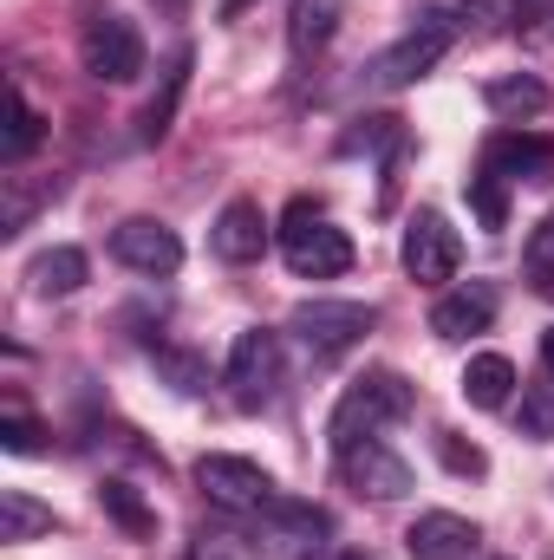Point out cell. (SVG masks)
I'll list each match as a JSON object with an SVG mask.
<instances>
[{
	"label": "cell",
	"mask_w": 554,
	"mask_h": 560,
	"mask_svg": "<svg viewBox=\"0 0 554 560\" xmlns=\"http://www.w3.org/2000/svg\"><path fill=\"white\" fill-rule=\"evenodd\" d=\"M417 392L399 378V372H366V378H353L346 392H339V405H333V418H326V443H333V456L339 450H353V443H366V436H379L385 423L412 418Z\"/></svg>",
	"instance_id": "1"
},
{
	"label": "cell",
	"mask_w": 554,
	"mask_h": 560,
	"mask_svg": "<svg viewBox=\"0 0 554 560\" xmlns=\"http://www.w3.org/2000/svg\"><path fill=\"white\" fill-rule=\"evenodd\" d=\"M280 261H287V275L293 280H339L353 268V235L346 229H333L326 222V209L320 202H287V215H280Z\"/></svg>",
	"instance_id": "2"
},
{
	"label": "cell",
	"mask_w": 554,
	"mask_h": 560,
	"mask_svg": "<svg viewBox=\"0 0 554 560\" xmlns=\"http://www.w3.org/2000/svg\"><path fill=\"white\" fill-rule=\"evenodd\" d=\"M379 326V306H366V300H300L293 313H287V332L300 339V352L307 359H346L353 346H366V332Z\"/></svg>",
	"instance_id": "3"
},
{
	"label": "cell",
	"mask_w": 554,
	"mask_h": 560,
	"mask_svg": "<svg viewBox=\"0 0 554 560\" xmlns=\"http://www.w3.org/2000/svg\"><path fill=\"white\" fill-rule=\"evenodd\" d=\"M222 385H229V398H235L242 411H262V405H275L280 385H287L280 332H268V326H249V332H235V346H229V365H222Z\"/></svg>",
	"instance_id": "4"
},
{
	"label": "cell",
	"mask_w": 554,
	"mask_h": 560,
	"mask_svg": "<svg viewBox=\"0 0 554 560\" xmlns=\"http://www.w3.org/2000/svg\"><path fill=\"white\" fill-rule=\"evenodd\" d=\"M450 39H457V13H424L405 39H392V46L366 66V85H379V92H405V85H417V79L450 52Z\"/></svg>",
	"instance_id": "5"
},
{
	"label": "cell",
	"mask_w": 554,
	"mask_h": 560,
	"mask_svg": "<svg viewBox=\"0 0 554 560\" xmlns=\"http://www.w3.org/2000/svg\"><path fill=\"white\" fill-rule=\"evenodd\" d=\"M196 489L216 502V509H229V515H262L268 502H275V476L262 469V463H249V456H229V450H209V456H196Z\"/></svg>",
	"instance_id": "6"
},
{
	"label": "cell",
	"mask_w": 554,
	"mask_h": 560,
	"mask_svg": "<svg viewBox=\"0 0 554 560\" xmlns=\"http://www.w3.org/2000/svg\"><path fill=\"white\" fill-rule=\"evenodd\" d=\"M79 66H85L99 85H131L143 72V33L125 13L85 20V33H79Z\"/></svg>",
	"instance_id": "7"
},
{
	"label": "cell",
	"mask_w": 554,
	"mask_h": 560,
	"mask_svg": "<svg viewBox=\"0 0 554 560\" xmlns=\"http://www.w3.org/2000/svg\"><path fill=\"white\" fill-rule=\"evenodd\" d=\"M326 535H333V515L313 502H293V495H275L255 515V548H268L275 560H313Z\"/></svg>",
	"instance_id": "8"
},
{
	"label": "cell",
	"mask_w": 554,
	"mask_h": 560,
	"mask_svg": "<svg viewBox=\"0 0 554 560\" xmlns=\"http://www.w3.org/2000/svg\"><path fill=\"white\" fill-rule=\"evenodd\" d=\"M399 261H405V275H412L417 287H443V280H457V268H463V242H457V229H450L437 209H417L412 229H405Z\"/></svg>",
	"instance_id": "9"
},
{
	"label": "cell",
	"mask_w": 554,
	"mask_h": 560,
	"mask_svg": "<svg viewBox=\"0 0 554 560\" xmlns=\"http://www.w3.org/2000/svg\"><path fill=\"white\" fill-rule=\"evenodd\" d=\"M339 482L359 502H399V495H412V463L399 450H385L379 436H366V443L339 450Z\"/></svg>",
	"instance_id": "10"
},
{
	"label": "cell",
	"mask_w": 554,
	"mask_h": 560,
	"mask_svg": "<svg viewBox=\"0 0 554 560\" xmlns=\"http://www.w3.org/2000/svg\"><path fill=\"white\" fill-rule=\"evenodd\" d=\"M112 261L131 268V275L170 280L183 268V242H176V229H163V222H150V215H131V222L112 229Z\"/></svg>",
	"instance_id": "11"
},
{
	"label": "cell",
	"mask_w": 554,
	"mask_h": 560,
	"mask_svg": "<svg viewBox=\"0 0 554 560\" xmlns=\"http://www.w3.org/2000/svg\"><path fill=\"white\" fill-rule=\"evenodd\" d=\"M476 170H489V176H503V183H542V176H554V138L509 125V131H496V138L483 143Z\"/></svg>",
	"instance_id": "12"
},
{
	"label": "cell",
	"mask_w": 554,
	"mask_h": 560,
	"mask_svg": "<svg viewBox=\"0 0 554 560\" xmlns=\"http://www.w3.org/2000/svg\"><path fill=\"white\" fill-rule=\"evenodd\" d=\"M483 548V528L457 509H424L412 528H405V555L412 560H470Z\"/></svg>",
	"instance_id": "13"
},
{
	"label": "cell",
	"mask_w": 554,
	"mask_h": 560,
	"mask_svg": "<svg viewBox=\"0 0 554 560\" xmlns=\"http://www.w3.org/2000/svg\"><path fill=\"white\" fill-rule=\"evenodd\" d=\"M496 306H503L496 280H463V287H450V293L430 306V332H437V339H476V332L496 326Z\"/></svg>",
	"instance_id": "14"
},
{
	"label": "cell",
	"mask_w": 554,
	"mask_h": 560,
	"mask_svg": "<svg viewBox=\"0 0 554 560\" xmlns=\"http://www.w3.org/2000/svg\"><path fill=\"white\" fill-rule=\"evenodd\" d=\"M268 215H262V202H249V196H235V202H222V215H216V229H209V248L229 261V268H249V261H262V248H268Z\"/></svg>",
	"instance_id": "15"
},
{
	"label": "cell",
	"mask_w": 554,
	"mask_h": 560,
	"mask_svg": "<svg viewBox=\"0 0 554 560\" xmlns=\"http://www.w3.org/2000/svg\"><path fill=\"white\" fill-rule=\"evenodd\" d=\"M189 72H196V52H189V46H176V59L163 66V85L150 92V105H143V118H138V143H163L170 131H176V112H183Z\"/></svg>",
	"instance_id": "16"
},
{
	"label": "cell",
	"mask_w": 554,
	"mask_h": 560,
	"mask_svg": "<svg viewBox=\"0 0 554 560\" xmlns=\"http://www.w3.org/2000/svg\"><path fill=\"white\" fill-rule=\"evenodd\" d=\"M339 13H346V0H293L287 7V46H293V59H320L333 46V33H339Z\"/></svg>",
	"instance_id": "17"
},
{
	"label": "cell",
	"mask_w": 554,
	"mask_h": 560,
	"mask_svg": "<svg viewBox=\"0 0 554 560\" xmlns=\"http://www.w3.org/2000/svg\"><path fill=\"white\" fill-rule=\"evenodd\" d=\"M483 105H489L503 125H522V118H542V112H549V85H542L535 72H503V79L483 85Z\"/></svg>",
	"instance_id": "18"
},
{
	"label": "cell",
	"mask_w": 554,
	"mask_h": 560,
	"mask_svg": "<svg viewBox=\"0 0 554 560\" xmlns=\"http://www.w3.org/2000/svg\"><path fill=\"white\" fill-rule=\"evenodd\" d=\"M92 275V261H85V248H46V255H33L26 261V287L33 293H46V300H66V293H79Z\"/></svg>",
	"instance_id": "19"
},
{
	"label": "cell",
	"mask_w": 554,
	"mask_h": 560,
	"mask_svg": "<svg viewBox=\"0 0 554 560\" xmlns=\"http://www.w3.org/2000/svg\"><path fill=\"white\" fill-rule=\"evenodd\" d=\"M509 392H516V365H509L503 352H476V359L463 365V398H470L476 411H503Z\"/></svg>",
	"instance_id": "20"
},
{
	"label": "cell",
	"mask_w": 554,
	"mask_h": 560,
	"mask_svg": "<svg viewBox=\"0 0 554 560\" xmlns=\"http://www.w3.org/2000/svg\"><path fill=\"white\" fill-rule=\"evenodd\" d=\"M39 535H53V509L33 502L26 489H7L0 495V541H39Z\"/></svg>",
	"instance_id": "21"
},
{
	"label": "cell",
	"mask_w": 554,
	"mask_h": 560,
	"mask_svg": "<svg viewBox=\"0 0 554 560\" xmlns=\"http://www.w3.org/2000/svg\"><path fill=\"white\" fill-rule=\"evenodd\" d=\"M99 502H105V515H112L125 535H138V541H150V535H157V509L143 502L131 482H118V476H112V482L99 489Z\"/></svg>",
	"instance_id": "22"
},
{
	"label": "cell",
	"mask_w": 554,
	"mask_h": 560,
	"mask_svg": "<svg viewBox=\"0 0 554 560\" xmlns=\"http://www.w3.org/2000/svg\"><path fill=\"white\" fill-rule=\"evenodd\" d=\"M39 138H46V125H39V112L26 105V92L13 85V125H7V143H0V163H7V170H20V163L39 150Z\"/></svg>",
	"instance_id": "23"
},
{
	"label": "cell",
	"mask_w": 554,
	"mask_h": 560,
	"mask_svg": "<svg viewBox=\"0 0 554 560\" xmlns=\"http://www.w3.org/2000/svg\"><path fill=\"white\" fill-rule=\"evenodd\" d=\"M0 183H7V202H0V235H20V229L39 215V202H53V196H59V176H53V183H39V189H26L20 176H0Z\"/></svg>",
	"instance_id": "24"
},
{
	"label": "cell",
	"mask_w": 554,
	"mask_h": 560,
	"mask_svg": "<svg viewBox=\"0 0 554 560\" xmlns=\"http://www.w3.org/2000/svg\"><path fill=\"white\" fill-rule=\"evenodd\" d=\"M522 280L542 293V300H554V209L529 229V248H522Z\"/></svg>",
	"instance_id": "25"
},
{
	"label": "cell",
	"mask_w": 554,
	"mask_h": 560,
	"mask_svg": "<svg viewBox=\"0 0 554 560\" xmlns=\"http://www.w3.org/2000/svg\"><path fill=\"white\" fill-rule=\"evenodd\" d=\"M463 189H470V209H476V222H483L489 235H496V229H509V196H503L509 183H503V176H489V170H476V176H470Z\"/></svg>",
	"instance_id": "26"
},
{
	"label": "cell",
	"mask_w": 554,
	"mask_h": 560,
	"mask_svg": "<svg viewBox=\"0 0 554 560\" xmlns=\"http://www.w3.org/2000/svg\"><path fill=\"white\" fill-rule=\"evenodd\" d=\"M522 436H554V372L542 365V378L522 385Z\"/></svg>",
	"instance_id": "27"
},
{
	"label": "cell",
	"mask_w": 554,
	"mask_h": 560,
	"mask_svg": "<svg viewBox=\"0 0 554 560\" xmlns=\"http://www.w3.org/2000/svg\"><path fill=\"white\" fill-rule=\"evenodd\" d=\"M157 372H163L176 392H189V398H196V392H209V365H203L196 352H176V346H170V352H157Z\"/></svg>",
	"instance_id": "28"
},
{
	"label": "cell",
	"mask_w": 554,
	"mask_h": 560,
	"mask_svg": "<svg viewBox=\"0 0 554 560\" xmlns=\"http://www.w3.org/2000/svg\"><path fill=\"white\" fill-rule=\"evenodd\" d=\"M46 436H53V430H46V423H33L26 411H7V418H0V443H7L13 456H39V450H53Z\"/></svg>",
	"instance_id": "29"
},
{
	"label": "cell",
	"mask_w": 554,
	"mask_h": 560,
	"mask_svg": "<svg viewBox=\"0 0 554 560\" xmlns=\"http://www.w3.org/2000/svg\"><path fill=\"white\" fill-rule=\"evenodd\" d=\"M437 456H443L457 476H483V469H489V456H483L476 443H463L457 430H437Z\"/></svg>",
	"instance_id": "30"
},
{
	"label": "cell",
	"mask_w": 554,
	"mask_h": 560,
	"mask_svg": "<svg viewBox=\"0 0 554 560\" xmlns=\"http://www.w3.org/2000/svg\"><path fill=\"white\" fill-rule=\"evenodd\" d=\"M249 7H255V0H222V20H242Z\"/></svg>",
	"instance_id": "31"
},
{
	"label": "cell",
	"mask_w": 554,
	"mask_h": 560,
	"mask_svg": "<svg viewBox=\"0 0 554 560\" xmlns=\"http://www.w3.org/2000/svg\"><path fill=\"white\" fill-rule=\"evenodd\" d=\"M542 365H549V372H554V326H549V332H542Z\"/></svg>",
	"instance_id": "32"
},
{
	"label": "cell",
	"mask_w": 554,
	"mask_h": 560,
	"mask_svg": "<svg viewBox=\"0 0 554 560\" xmlns=\"http://www.w3.org/2000/svg\"><path fill=\"white\" fill-rule=\"evenodd\" d=\"M183 560H229V555H222V548H209V541H203V548H196V555H183Z\"/></svg>",
	"instance_id": "33"
},
{
	"label": "cell",
	"mask_w": 554,
	"mask_h": 560,
	"mask_svg": "<svg viewBox=\"0 0 554 560\" xmlns=\"http://www.w3.org/2000/svg\"><path fill=\"white\" fill-rule=\"evenodd\" d=\"M320 560H372V555H359V548H333V555H320Z\"/></svg>",
	"instance_id": "34"
}]
</instances>
